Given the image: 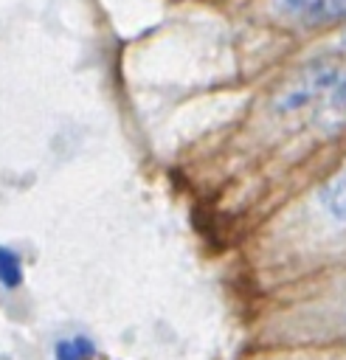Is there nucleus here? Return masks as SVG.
<instances>
[{
  "mask_svg": "<svg viewBox=\"0 0 346 360\" xmlns=\"http://www.w3.org/2000/svg\"><path fill=\"white\" fill-rule=\"evenodd\" d=\"M278 115H309L323 129L346 127V62H315L276 96Z\"/></svg>",
  "mask_w": 346,
  "mask_h": 360,
  "instance_id": "1",
  "label": "nucleus"
},
{
  "mask_svg": "<svg viewBox=\"0 0 346 360\" xmlns=\"http://www.w3.org/2000/svg\"><path fill=\"white\" fill-rule=\"evenodd\" d=\"M273 6L298 25H323L346 17V0H273Z\"/></svg>",
  "mask_w": 346,
  "mask_h": 360,
  "instance_id": "2",
  "label": "nucleus"
},
{
  "mask_svg": "<svg viewBox=\"0 0 346 360\" xmlns=\"http://www.w3.org/2000/svg\"><path fill=\"white\" fill-rule=\"evenodd\" d=\"M321 202L326 208V214L338 222L346 225V163L323 183L321 188Z\"/></svg>",
  "mask_w": 346,
  "mask_h": 360,
  "instance_id": "3",
  "label": "nucleus"
},
{
  "mask_svg": "<svg viewBox=\"0 0 346 360\" xmlns=\"http://www.w3.org/2000/svg\"><path fill=\"white\" fill-rule=\"evenodd\" d=\"M53 357H56V360H93V357H96V346H93L87 338H82V335L65 338V340L56 343Z\"/></svg>",
  "mask_w": 346,
  "mask_h": 360,
  "instance_id": "4",
  "label": "nucleus"
},
{
  "mask_svg": "<svg viewBox=\"0 0 346 360\" xmlns=\"http://www.w3.org/2000/svg\"><path fill=\"white\" fill-rule=\"evenodd\" d=\"M23 281V262L11 248H0V287L14 290Z\"/></svg>",
  "mask_w": 346,
  "mask_h": 360,
  "instance_id": "5",
  "label": "nucleus"
},
{
  "mask_svg": "<svg viewBox=\"0 0 346 360\" xmlns=\"http://www.w3.org/2000/svg\"><path fill=\"white\" fill-rule=\"evenodd\" d=\"M340 45H343V48H346V31H343V37H340Z\"/></svg>",
  "mask_w": 346,
  "mask_h": 360,
  "instance_id": "6",
  "label": "nucleus"
}]
</instances>
